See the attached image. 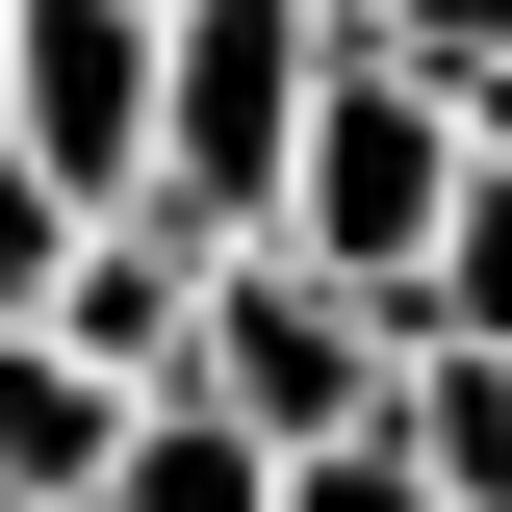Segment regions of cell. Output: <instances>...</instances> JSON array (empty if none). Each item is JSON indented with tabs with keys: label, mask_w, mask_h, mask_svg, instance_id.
Segmentation results:
<instances>
[{
	"label": "cell",
	"mask_w": 512,
	"mask_h": 512,
	"mask_svg": "<svg viewBox=\"0 0 512 512\" xmlns=\"http://www.w3.org/2000/svg\"><path fill=\"white\" fill-rule=\"evenodd\" d=\"M359 52L333 0H154V231L180 256H256L282 231V154H308V77Z\"/></svg>",
	"instance_id": "6da1fadb"
},
{
	"label": "cell",
	"mask_w": 512,
	"mask_h": 512,
	"mask_svg": "<svg viewBox=\"0 0 512 512\" xmlns=\"http://www.w3.org/2000/svg\"><path fill=\"white\" fill-rule=\"evenodd\" d=\"M333 26H359V0H333Z\"/></svg>",
	"instance_id": "5bb4252c"
},
{
	"label": "cell",
	"mask_w": 512,
	"mask_h": 512,
	"mask_svg": "<svg viewBox=\"0 0 512 512\" xmlns=\"http://www.w3.org/2000/svg\"><path fill=\"white\" fill-rule=\"evenodd\" d=\"M410 359H512V180H461L436 282H410Z\"/></svg>",
	"instance_id": "30bf717a"
},
{
	"label": "cell",
	"mask_w": 512,
	"mask_h": 512,
	"mask_svg": "<svg viewBox=\"0 0 512 512\" xmlns=\"http://www.w3.org/2000/svg\"><path fill=\"white\" fill-rule=\"evenodd\" d=\"M461 180H487V154H461L436 77L333 52V77H308V154H282V256H308V282H359V308H410V282H436V231H461Z\"/></svg>",
	"instance_id": "3957f363"
},
{
	"label": "cell",
	"mask_w": 512,
	"mask_h": 512,
	"mask_svg": "<svg viewBox=\"0 0 512 512\" xmlns=\"http://www.w3.org/2000/svg\"><path fill=\"white\" fill-rule=\"evenodd\" d=\"M359 52H384V77H436V103H461V154L512 128V0H359Z\"/></svg>",
	"instance_id": "ba28073f"
},
{
	"label": "cell",
	"mask_w": 512,
	"mask_h": 512,
	"mask_svg": "<svg viewBox=\"0 0 512 512\" xmlns=\"http://www.w3.org/2000/svg\"><path fill=\"white\" fill-rule=\"evenodd\" d=\"M103 461H128V384L52 359V333H0V512H103Z\"/></svg>",
	"instance_id": "8992f818"
},
{
	"label": "cell",
	"mask_w": 512,
	"mask_h": 512,
	"mask_svg": "<svg viewBox=\"0 0 512 512\" xmlns=\"http://www.w3.org/2000/svg\"><path fill=\"white\" fill-rule=\"evenodd\" d=\"M180 333H205V256L154 231V205H103V231H77V282H52V359H103L128 410H180Z\"/></svg>",
	"instance_id": "5b68a950"
},
{
	"label": "cell",
	"mask_w": 512,
	"mask_h": 512,
	"mask_svg": "<svg viewBox=\"0 0 512 512\" xmlns=\"http://www.w3.org/2000/svg\"><path fill=\"white\" fill-rule=\"evenodd\" d=\"M487 180H512V128H487Z\"/></svg>",
	"instance_id": "4fadbf2b"
},
{
	"label": "cell",
	"mask_w": 512,
	"mask_h": 512,
	"mask_svg": "<svg viewBox=\"0 0 512 512\" xmlns=\"http://www.w3.org/2000/svg\"><path fill=\"white\" fill-rule=\"evenodd\" d=\"M384 384H410V308H359V282H308V256L256 231L205 256V333H180V410H231L256 461H359Z\"/></svg>",
	"instance_id": "7a4b0ae2"
},
{
	"label": "cell",
	"mask_w": 512,
	"mask_h": 512,
	"mask_svg": "<svg viewBox=\"0 0 512 512\" xmlns=\"http://www.w3.org/2000/svg\"><path fill=\"white\" fill-rule=\"evenodd\" d=\"M384 461H410L436 512H512V359H410L384 384Z\"/></svg>",
	"instance_id": "52a82bcc"
},
{
	"label": "cell",
	"mask_w": 512,
	"mask_h": 512,
	"mask_svg": "<svg viewBox=\"0 0 512 512\" xmlns=\"http://www.w3.org/2000/svg\"><path fill=\"white\" fill-rule=\"evenodd\" d=\"M77 231H103V205H77L52 154H0V333H52V282H77Z\"/></svg>",
	"instance_id": "8fae6325"
},
{
	"label": "cell",
	"mask_w": 512,
	"mask_h": 512,
	"mask_svg": "<svg viewBox=\"0 0 512 512\" xmlns=\"http://www.w3.org/2000/svg\"><path fill=\"white\" fill-rule=\"evenodd\" d=\"M282 512H436V487H410V461L359 436V461H282Z\"/></svg>",
	"instance_id": "7c38bea8"
},
{
	"label": "cell",
	"mask_w": 512,
	"mask_h": 512,
	"mask_svg": "<svg viewBox=\"0 0 512 512\" xmlns=\"http://www.w3.org/2000/svg\"><path fill=\"white\" fill-rule=\"evenodd\" d=\"M103 512H282V461H256L231 410H128V461H103Z\"/></svg>",
	"instance_id": "9c48e42d"
},
{
	"label": "cell",
	"mask_w": 512,
	"mask_h": 512,
	"mask_svg": "<svg viewBox=\"0 0 512 512\" xmlns=\"http://www.w3.org/2000/svg\"><path fill=\"white\" fill-rule=\"evenodd\" d=\"M0 154H52L77 205L154 180V0H0Z\"/></svg>",
	"instance_id": "277c9868"
}]
</instances>
